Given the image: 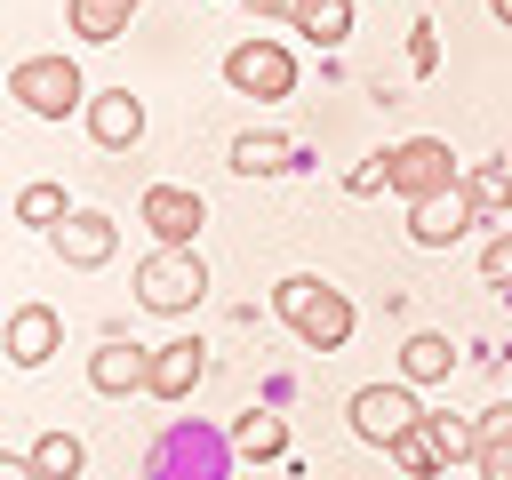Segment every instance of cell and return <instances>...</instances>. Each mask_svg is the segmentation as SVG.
<instances>
[{
  "instance_id": "obj_1",
  "label": "cell",
  "mask_w": 512,
  "mask_h": 480,
  "mask_svg": "<svg viewBox=\"0 0 512 480\" xmlns=\"http://www.w3.org/2000/svg\"><path fill=\"white\" fill-rule=\"evenodd\" d=\"M272 312H280L312 352H344V344H352V296L328 288L320 272H288V280L272 288Z\"/></svg>"
},
{
  "instance_id": "obj_2",
  "label": "cell",
  "mask_w": 512,
  "mask_h": 480,
  "mask_svg": "<svg viewBox=\"0 0 512 480\" xmlns=\"http://www.w3.org/2000/svg\"><path fill=\"white\" fill-rule=\"evenodd\" d=\"M208 296V264H200V248H152L144 264H136V304L144 312H192Z\"/></svg>"
},
{
  "instance_id": "obj_3",
  "label": "cell",
  "mask_w": 512,
  "mask_h": 480,
  "mask_svg": "<svg viewBox=\"0 0 512 480\" xmlns=\"http://www.w3.org/2000/svg\"><path fill=\"white\" fill-rule=\"evenodd\" d=\"M8 96H16L24 112H40V120H64V112L88 104V80H80L72 56H24V64L8 72Z\"/></svg>"
},
{
  "instance_id": "obj_4",
  "label": "cell",
  "mask_w": 512,
  "mask_h": 480,
  "mask_svg": "<svg viewBox=\"0 0 512 480\" xmlns=\"http://www.w3.org/2000/svg\"><path fill=\"white\" fill-rule=\"evenodd\" d=\"M224 88H232V96H264V104H272V96H296V56H288L272 32H248V40L224 56Z\"/></svg>"
},
{
  "instance_id": "obj_5",
  "label": "cell",
  "mask_w": 512,
  "mask_h": 480,
  "mask_svg": "<svg viewBox=\"0 0 512 480\" xmlns=\"http://www.w3.org/2000/svg\"><path fill=\"white\" fill-rule=\"evenodd\" d=\"M384 184H392L400 200H424V192H448V184H464V176H456V152H448L440 136H408V144L384 152Z\"/></svg>"
},
{
  "instance_id": "obj_6",
  "label": "cell",
  "mask_w": 512,
  "mask_h": 480,
  "mask_svg": "<svg viewBox=\"0 0 512 480\" xmlns=\"http://www.w3.org/2000/svg\"><path fill=\"white\" fill-rule=\"evenodd\" d=\"M416 416H424V408H416L408 384H360V392H352V432H360L368 448H392Z\"/></svg>"
},
{
  "instance_id": "obj_7",
  "label": "cell",
  "mask_w": 512,
  "mask_h": 480,
  "mask_svg": "<svg viewBox=\"0 0 512 480\" xmlns=\"http://www.w3.org/2000/svg\"><path fill=\"white\" fill-rule=\"evenodd\" d=\"M472 224H480V208H472V192H464V184L408 200V240H416V248H448V240H464Z\"/></svg>"
},
{
  "instance_id": "obj_8",
  "label": "cell",
  "mask_w": 512,
  "mask_h": 480,
  "mask_svg": "<svg viewBox=\"0 0 512 480\" xmlns=\"http://www.w3.org/2000/svg\"><path fill=\"white\" fill-rule=\"evenodd\" d=\"M136 224H152V240H168V248H192L200 224H208V208H200V192H184V184H152V192L136 200Z\"/></svg>"
},
{
  "instance_id": "obj_9",
  "label": "cell",
  "mask_w": 512,
  "mask_h": 480,
  "mask_svg": "<svg viewBox=\"0 0 512 480\" xmlns=\"http://www.w3.org/2000/svg\"><path fill=\"white\" fill-rule=\"evenodd\" d=\"M48 240H56V256H64L72 272H96V264H104V256L120 248V224H112L104 208H72V216H64V224H56Z\"/></svg>"
},
{
  "instance_id": "obj_10",
  "label": "cell",
  "mask_w": 512,
  "mask_h": 480,
  "mask_svg": "<svg viewBox=\"0 0 512 480\" xmlns=\"http://www.w3.org/2000/svg\"><path fill=\"white\" fill-rule=\"evenodd\" d=\"M56 352H64V312L16 304V312H8V368H40V360H56Z\"/></svg>"
},
{
  "instance_id": "obj_11",
  "label": "cell",
  "mask_w": 512,
  "mask_h": 480,
  "mask_svg": "<svg viewBox=\"0 0 512 480\" xmlns=\"http://www.w3.org/2000/svg\"><path fill=\"white\" fill-rule=\"evenodd\" d=\"M88 384L96 392H152V352L144 344H128V336H104L96 352H88Z\"/></svg>"
},
{
  "instance_id": "obj_12",
  "label": "cell",
  "mask_w": 512,
  "mask_h": 480,
  "mask_svg": "<svg viewBox=\"0 0 512 480\" xmlns=\"http://www.w3.org/2000/svg\"><path fill=\"white\" fill-rule=\"evenodd\" d=\"M200 376H208V344H200V336L152 344V400H192Z\"/></svg>"
},
{
  "instance_id": "obj_13",
  "label": "cell",
  "mask_w": 512,
  "mask_h": 480,
  "mask_svg": "<svg viewBox=\"0 0 512 480\" xmlns=\"http://www.w3.org/2000/svg\"><path fill=\"white\" fill-rule=\"evenodd\" d=\"M88 136H96L104 152H128V144L144 136V104H136L128 88H96V96H88Z\"/></svg>"
},
{
  "instance_id": "obj_14",
  "label": "cell",
  "mask_w": 512,
  "mask_h": 480,
  "mask_svg": "<svg viewBox=\"0 0 512 480\" xmlns=\"http://www.w3.org/2000/svg\"><path fill=\"white\" fill-rule=\"evenodd\" d=\"M136 8H144V0H64V24H72L80 40H96V48H104V40H120V32H128V16H136Z\"/></svg>"
},
{
  "instance_id": "obj_15",
  "label": "cell",
  "mask_w": 512,
  "mask_h": 480,
  "mask_svg": "<svg viewBox=\"0 0 512 480\" xmlns=\"http://www.w3.org/2000/svg\"><path fill=\"white\" fill-rule=\"evenodd\" d=\"M448 368H456V344H448L440 328H416V336L400 344V376H408V384H440Z\"/></svg>"
},
{
  "instance_id": "obj_16",
  "label": "cell",
  "mask_w": 512,
  "mask_h": 480,
  "mask_svg": "<svg viewBox=\"0 0 512 480\" xmlns=\"http://www.w3.org/2000/svg\"><path fill=\"white\" fill-rule=\"evenodd\" d=\"M288 24H296L312 48H344V40H352V0H304Z\"/></svg>"
},
{
  "instance_id": "obj_17",
  "label": "cell",
  "mask_w": 512,
  "mask_h": 480,
  "mask_svg": "<svg viewBox=\"0 0 512 480\" xmlns=\"http://www.w3.org/2000/svg\"><path fill=\"white\" fill-rule=\"evenodd\" d=\"M464 192H472V208H480V224H496V216H512V160H480V168L464 176Z\"/></svg>"
},
{
  "instance_id": "obj_18",
  "label": "cell",
  "mask_w": 512,
  "mask_h": 480,
  "mask_svg": "<svg viewBox=\"0 0 512 480\" xmlns=\"http://www.w3.org/2000/svg\"><path fill=\"white\" fill-rule=\"evenodd\" d=\"M232 168L240 176H280V168H296V144L288 136H240L232 144Z\"/></svg>"
},
{
  "instance_id": "obj_19",
  "label": "cell",
  "mask_w": 512,
  "mask_h": 480,
  "mask_svg": "<svg viewBox=\"0 0 512 480\" xmlns=\"http://www.w3.org/2000/svg\"><path fill=\"white\" fill-rule=\"evenodd\" d=\"M488 480H512V408H488L480 416V456H472Z\"/></svg>"
},
{
  "instance_id": "obj_20",
  "label": "cell",
  "mask_w": 512,
  "mask_h": 480,
  "mask_svg": "<svg viewBox=\"0 0 512 480\" xmlns=\"http://www.w3.org/2000/svg\"><path fill=\"white\" fill-rule=\"evenodd\" d=\"M232 448H240V456H280V448H288V424H280L272 408H248V416L232 424Z\"/></svg>"
},
{
  "instance_id": "obj_21",
  "label": "cell",
  "mask_w": 512,
  "mask_h": 480,
  "mask_svg": "<svg viewBox=\"0 0 512 480\" xmlns=\"http://www.w3.org/2000/svg\"><path fill=\"white\" fill-rule=\"evenodd\" d=\"M32 464H40V480H80L88 448H80L72 432H40V440H32Z\"/></svg>"
},
{
  "instance_id": "obj_22",
  "label": "cell",
  "mask_w": 512,
  "mask_h": 480,
  "mask_svg": "<svg viewBox=\"0 0 512 480\" xmlns=\"http://www.w3.org/2000/svg\"><path fill=\"white\" fill-rule=\"evenodd\" d=\"M72 208H64V184H24L16 192V224H40V232H56Z\"/></svg>"
},
{
  "instance_id": "obj_23",
  "label": "cell",
  "mask_w": 512,
  "mask_h": 480,
  "mask_svg": "<svg viewBox=\"0 0 512 480\" xmlns=\"http://www.w3.org/2000/svg\"><path fill=\"white\" fill-rule=\"evenodd\" d=\"M392 456H400L408 472H448V464H440V440H432V424H424V416H416V424L392 440Z\"/></svg>"
},
{
  "instance_id": "obj_24",
  "label": "cell",
  "mask_w": 512,
  "mask_h": 480,
  "mask_svg": "<svg viewBox=\"0 0 512 480\" xmlns=\"http://www.w3.org/2000/svg\"><path fill=\"white\" fill-rule=\"evenodd\" d=\"M424 424H432V440H440V464L480 456V424H456V416H424Z\"/></svg>"
},
{
  "instance_id": "obj_25",
  "label": "cell",
  "mask_w": 512,
  "mask_h": 480,
  "mask_svg": "<svg viewBox=\"0 0 512 480\" xmlns=\"http://www.w3.org/2000/svg\"><path fill=\"white\" fill-rule=\"evenodd\" d=\"M480 280L488 288H512V224H496V240L480 248Z\"/></svg>"
},
{
  "instance_id": "obj_26",
  "label": "cell",
  "mask_w": 512,
  "mask_h": 480,
  "mask_svg": "<svg viewBox=\"0 0 512 480\" xmlns=\"http://www.w3.org/2000/svg\"><path fill=\"white\" fill-rule=\"evenodd\" d=\"M432 56H440V48H432V24H416V40H408V64H416V72H432Z\"/></svg>"
},
{
  "instance_id": "obj_27",
  "label": "cell",
  "mask_w": 512,
  "mask_h": 480,
  "mask_svg": "<svg viewBox=\"0 0 512 480\" xmlns=\"http://www.w3.org/2000/svg\"><path fill=\"white\" fill-rule=\"evenodd\" d=\"M248 8H256V16H296L304 0H248Z\"/></svg>"
},
{
  "instance_id": "obj_28",
  "label": "cell",
  "mask_w": 512,
  "mask_h": 480,
  "mask_svg": "<svg viewBox=\"0 0 512 480\" xmlns=\"http://www.w3.org/2000/svg\"><path fill=\"white\" fill-rule=\"evenodd\" d=\"M488 8H496V24H504V32H512V0H488Z\"/></svg>"
}]
</instances>
